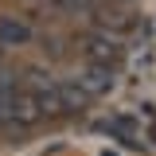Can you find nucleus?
Listing matches in <instances>:
<instances>
[{
	"instance_id": "f257e3e1",
	"label": "nucleus",
	"mask_w": 156,
	"mask_h": 156,
	"mask_svg": "<svg viewBox=\"0 0 156 156\" xmlns=\"http://www.w3.org/2000/svg\"><path fill=\"white\" fill-rule=\"evenodd\" d=\"M78 51H82V58H86V62L117 66V62L125 58V43H121L117 35H109V31H98V27H90L86 35L78 39Z\"/></svg>"
},
{
	"instance_id": "f03ea898",
	"label": "nucleus",
	"mask_w": 156,
	"mask_h": 156,
	"mask_svg": "<svg viewBox=\"0 0 156 156\" xmlns=\"http://www.w3.org/2000/svg\"><path fill=\"white\" fill-rule=\"evenodd\" d=\"M74 82H78V86H82V90H86V94L98 101V98H105L109 90H113V66H101V62H86V66H82V70L74 74Z\"/></svg>"
},
{
	"instance_id": "7ed1b4c3",
	"label": "nucleus",
	"mask_w": 156,
	"mask_h": 156,
	"mask_svg": "<svg viewBox=\"0 0 156 156\" xmlns=\"http://www.w3.org/2000/svg\"><path fill=\"white\" fill-rule=\"evenodd\" d=\"M8 109H12V129H31V125H39V121H43L35 94H31V90H23V86L8 98Z\"/></svg>"
},
{
	"instance_id": "20e7f679",
	"label": "nucleus",
	"mask_w": 156,
	"mask_h": 156,
	"mask_svg": "<svg viewBox=\"0 0 156 156\" xmlns=\"http://www.w3.org/2000/svg\"><path fill=\"white\" fill-rule=\"evenodd\" d=\"M35 23H27V20L23 16H8V12H4V16H0V43H4V47H12V51H16V47H27V43H35Z\"/></svg>"
},
{
	"instance_id": "39448f33",
	"label": "nucleus",
	"mask_w": 156,
	"mask_h": 156,
	"mask_svg": "<svg viewBox=\"0 0 156 156\" xmlns=\"http://www.w3.org/2000/svg\"><path fill=\"white\" fill-rule=\"evenodd\" d=\"M58 101H62V117H66V113H86L94 98L86 94L74 78H62V82H58Z\"/></svg>"
},
{
	"instance_id": "423d86ee",
	"label": "nucleus",
	"mask_w": 156,
	"mask_h": 156,
	"mask_svg": "<svg viewBox=\"0 0 156 156\" xmlns=\"http://www.w3.org/2000/svg\"><path fill=\"white\" fill-rule=\"evenodd\" d=\"M8 98H12V94H0V133H4V129H12V109H8Z\"/></svg>"
},
{
	"instance_id": "0eeeda50",
	"label": "nucleus",
	"mask_w": 156,
	"mask_h": 156,
	"mask_svg": "<svg viewBox=\"0 0 156 156\" xmlns=\"http://www.w3.org/2000/svg\"><path fill=\"white\" fill-rule=\"evenodd\" d=\"M20 4H43V0H20Z\"/></svg>"
}]
</instances>
